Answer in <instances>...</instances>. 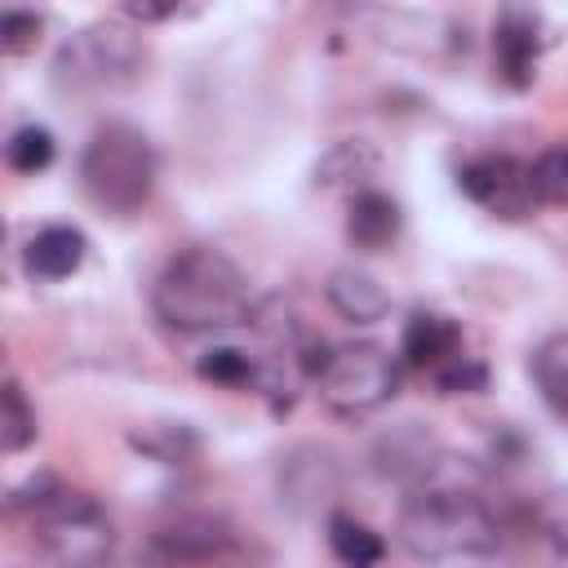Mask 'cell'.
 Listing matches in <instances>:
<instances>
[{
  "instance_id": "e0dca14e",
  "label": "cell",
  "mask_w": 568,
  "mask_h": 568,
  "mask_svg": "<svg viewBox=\"0 0 568 568\" xmlns=\"http://www.w3.org/2000/svg\"><path fill=\"white\" fill-rule=\"evenodd\" d=\"M328 546H333V555H337L342 564H355V568L377 564V559L386 555L382 537H377L373 528H364L359 519H351V515H333V519H328Z\"/></svg>"
},
{
  "instance_id": "2e32d148",
  "label": "cell",
  "mask_w": 568,
  "mask_h": 568,
  "mask_svg": "<svg viewBox=\"0 0 568 568\" xmlns=\"http://www.w3.org/2000/svg\"><path fill=\"white\" fill-rule=\"evenodd\" d=\"M532 377L555 417L568 422V333H550L532 351Z\"/></svg>"
},
{
  "instance_id": "d4e9b609",
  "label": "cell",
  "mask_w": 568,
  "mask_h": 568,
  "mask_svg": "<svg viewBox=\"0 0 568 568\" xmlns=\"http://www.w3.org/2000/svg\"><path fill=\"white\" fill-rule=\"evenodd\" d=\"M120 4H124V13L138 18V22H164V18L178 13L182 0H120Z\"/></svg>"
},
{
  "instance_id": "6da1fadb",
  "label": "cell",
  "mask_w": 568,
  "mask_h": 568,
  "mask_svg": "<svg viewBox=\"0 0 568 568\" xmlns=\"http://www.w3.org/2000/svg\"><path fill=\"white\" fill-rule=\"evenodd\" d=\"M399 541L426 564L497 555L501 528L479 501V470L466 457L435 453V462L413 479V493L399 510Z\"/></svg>"
},
{
  "instance_id": "5bb4252c",
  "label": "cell",
  "mask_w": 568,
  "mask_h": 568,
  "mask_svg": "<svg viewBox=\"0 0 568 568\" xmlns=\"http://www.w3.org/2000/svg\"><path fill=\"white\" fill-rule=\"evenodd\" d=\"M328 302L351 324H377L390 311L386 288L368 271H355V266H342V271L328 275Z\"/></svg>"
},
{
  "instance_id": "8fae6325",
  "label": "cell",
  "mask_w": 568,
  "mask_h": 568,
  "mask_svg": "<svg viewBox=\"0 0 568 568\" xmlns=\"http://www.w3.org/2000/svg\"><path fill=\"white\" fill-rule=\"evenodd\" d=\"M399 235V204L373 186L355 191L351 213H346V240L364 253H382Z\"/></svg>"
},
{
  "instance_id": "30bf717a",
  "label": "cell",
  "mask_w": 568,
  "mask_h": 568,
  "mask_svg": "<svg viewBox=\"0 0 568 568\" xmlns=\"http://www.w3.org/2000/svg\"><path fill=\"white\" fill-rule=\"evenodd\" d=\"M280 493H284L297 510H306V506H315V501H328V497L337 493V466H333V457L320 453V448H297V453H288L284 466H280Z\"/></svg>"
},
{
  "instance_id": "7a4b0ae2",
  "label": "cell",
  "mask_w": 568,
  "mask_h": 568,
  "mask_svg": "<svg viewBox=\"0 0 568 568\" xmlns=\"http://www.w3.org/2000/svg\"><path fill=\"white\" fill-rule=\"evenodd\" d=\"M151 302H155V315L178 333H222V328L248 324L253 315L244 271L226 253L204 244L169 257V266L155 275Z\"/></svg>"
},
{
  "instance_id": "5b68a950",
  "label": "cell",
  "mask_w": 568,
  "mask_h": 568,
  "mask_svg": "<svg viewBox=\"0 0 568 568\" xmlns=\"http://www.w3.org/2000/svg\"><path fill=\"white\" fill-rule=\"evenodd\" d=\"M31 537L44 555L62 559V564H98L111 555L115 546V532H111V519L106 510L84 497V493H62L53 488L36 515H31Z\"/></svg>"
},
{
  "instance_id": "cb8c5ba5",
  "label": "cell",
  "mask_w": 568,
  "mask_h": 568,
  "mask_svg": "<svg viewBox=\"0 0 568 568\" xmlns=\"http://www.w3.org/2000/svg\"><path fill=\"white\" fill-rule=\"evenodd\" d=\"M541 524H546V532L559 541V550L568 555V493H550V497H546Z\"/></svg>"
},
{
  "instance_id": "603a6c76",
  "label": "cell",
  "mask_w": 568,
  "mask_h": 568,
  "mask_svg": "<svg viewBox=\"0 0 568 568\" xmlns=\"http://www.w3.org/2000/svg\"><path fill=\"white\" fill-rule=\"evenodd\" d=\"M40 31H44V22H40L36 13L9 9V13L0 18V44H4V53H31V49L40 44Z\"/></svg>"
},
{
  "instance_id": "4fadbf2b",
  "label": "cell",
  "mask_w": 568,
  "mask_h": 568,
  "mask_svg": "<svg viewBox=\"0 0 568 568\" xmlns=\"http://www.w3.org/2000/svg\"><path fill=\"white\" fill-rule=\"evenodd\" d=\"M84 248H89L84 231H75V226H44V231L31 235L22 262H27V271L36 280H67V275L80 271Z\"/></svg>"
},
{
  "instance_id": "3957f363",
  "label": "cell",
  "mask_w": 568,
  "mask_h": 568,
  "mask_svg": "<svg viewBox=\"0 0 568 568\" xmlns=\"http://www.w3.org/2000/svg\"><path fill=\"white\" fill-rule=\"evenodd\" d=\"M80 186L102 213H138L155 186V151L146 133L124 120L102 124L80 155Z\"/></svg>"
},
{
  "instance_id": "7402d4cb",
  "label": "cell",
  "mask_w": 568,
  "mask_h": 568,
  "mask_svg": "<svg viewBox=\"0 0 568 568\" xmlns=\"http://www.w3.org/2000/svg\"><path fill=\"white\" fill-rule=\"evenodd\" d=\"M435 377H439V390L444 395H470V390H484L488 368L479 359H470V355H453L448 364L435 368Z\"/></svg>"
},
{
  "instance_id": "9a60e30c",
  "label": "cell",
  "mask_w": 568,
  "mask_h": 568,
  "mask_svg": "<svg viewBox=\"0 0 568 568\" xmlns=\"http://www.w3.org/2000/svg\"><path fill=\"white\" fill-rule=\"evenodd\" d=\"M377 151L364 142V138H351V142H337L320 164H315V182L337 191V186H351V191H364L368 178L377 173Z\"/></svg>"
},
{
  "instance_id": "ac0fdd59",
  "label": "cell",
  "mask_w": 568,
  "mask_h": 568,
  "mask_svg": "<svg viewBox=\"0 0 568 568\" xmlns=\"http://www.w3.org/2000/svg\"><path fill=\"white\" fill-rule=\"evenodd\" d=\"M36 439V413L22 395L18 382H4L0 390V448L4 453H22L27 444Z\"/></svg>"
},
{
  "instance_id": "ffe728a7",
  "label": "cell",
  "mask_w": 568,
  "mask_h": 568,
  "mask_svg": "<svg viewBox=\"0 0 568 568\" xmlns=\"http://www.w3.org/2000/svg\"><path fill=\"white\" fill-rule=\"evenodd\" d=\"M528 169H532L537 204H568V142L541 151Z\"/></svg>"
},
{
  "instance_id": "ba28073f",
  "label": "cell",
  "mask_w": 568,
  "mask_h": 568,
  "mask_svg": "<svg viewBox=\"0 0 568 568\" xmlns=\"http://www.w3.org/2000/svg\"><path fill=\"white\" fill-rule=\"evenodd\" d=\"M493 53H497V71L510 89L532 84L537 75V53H541V18L537 9H528L524 0H506L497 22H493Z\"/></svg>"
},
{
  "instance_id": "44dd1931",
  "label": "cell",
  "mask_w": 568,
  "mask_h": 568,
  "mask_svg": "<svg viewBox=\"0 0 568 568\" xmlns=\"http://www.w3.org/2000/svg\"><path fill=\"white\" fill-rule=\"evenodd\" d=\"M4 155H9V164H13L18 173H40V169H49V160H53V133L40 129V124H22V129L9 138Z\"/></svg>"
},
{
  "instance_id": "277c9868",
  "label": "cell",
  "mask_w": 568,
  "mask_h": 568,
  "mask_svg": "<svg viewBox=\"0 0 568 568\" xmlns=\"http://www.w3.org/2000/svg\"><path fill=\"white\" fill-rule=\"evenodd\" d=\"M138 75H142V44L120 22H93L75 31L53 58V84L80 98L129 89Z\"/></svg>"
},
{
  "instance_id": "52a82bcc",
  "label": "cell",
  "mask_w": 568,
  "mask_h": 568,
  "mask_svg": "<svg viewBox=\"0 0 568 568\" xmlns=\"http://www.w3.org/2000/svg\"><path fill=\"white\" fill-rule=\"evenodd\" d=\"M457 186L475 204H484L488 213H497V217H524L537 204L532 169L524 160H515V155H479V160L462 164Z\"/></svg>"
},
{
  "instance_id": "9c48e42d",
  "label": "cell",
  "mask_w": 568,
  "mask_h": 568,
  "mask_svg": "<svg viewBox=\"0 0 568 568\" xmlns=\"http://www.w3.org/2000/svg\"><path fill=\"white\" fill-rule=\"evenodd\" d=\"M457 346H462V328L439 311H413L399 337V355L413 368H439L457 355Z\"/></svg>"
},
{
  "instance_id": "7c38bea8",
  "label": "cell",
  "mask_w": 568,
  "mask_h": 568,
  "mask_svg": "<svg viewBox=\"0 0 568 568\" xmlns=\"http://www.w3.org/2000/svg\"><path fill=\"white\" fill-rule=\"evenodd\" d=\"M151 541L169 559H213V555H222L231 546V528L217 515H186V519L160 528Z\"/></svg>"
},
{
  "instance_id": "8992f818",
  "label": "cell",
  "mask_w": 568,
  "mask_h": 568,
  "mask_svg": "<svg viewBox=\"0 0 568 568\" xmlns=\"http://www.w3.org/2000/svg\"><path fill=\"white\" fill-rule=\"evenodd\" d=\"M315 382H320V399L333 413L359 417V413L382 408L399 390V364L377 342H351V346H333Z\"/></svg>"
},
{
  "instance_id": "d6986e66",
  "label": "cell",
  "mask_w": 568,
  "mask_h": 568,
  "mask_svg": "<svg viewBox=\"0 0 568 568\" xmlns=\"http://www.w3.org/2000/svg\"><path fill=\"white\" fill-rule=\"evenodd\" d=\"M195 373H200L204 382H217V386H253V382H262V368H257L244 351H235V346H213V351H204V355L195 359Z\"/></svg>"
}]
</instances>
